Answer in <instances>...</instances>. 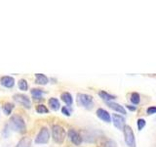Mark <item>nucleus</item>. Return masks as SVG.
Returning <instances> with one entry per match:
<instances>
[{"mask_svg": "<svg viewBox=\"0 0 156 147\" xmlns=\"http://www.w3.org/2000/svg\"><path fill=\"white\" fill-rule=\"evenodd\" d=\"M8 126L11 130H13L14 131L20 132V134H23L27 130V126L26 123H24V120L19 115L12 116L9 121Z\"/></svg>", "mask_w": 156, "mask_h": 147, "instance_id": "f257e3e1", "label": "nucleus"}, {"mask_svg": "<svg viewBox=\"0 0 156 147\" xmlns=\"http://www.w3.org/2000/svg\"><path fill=\"white\" fill-rule=\"evenodd\" d=\"M52 136H53L54 141H55L56 143L62 144V143H63V141L66 139V131L62 126L55 125L52 127Z\"/></svg>", "mask_w": 156, "mask_h": 147, "instance_id": "f03ea898", "label": "nucleus"}, {"mask_svg": "<svg viewBox=\"0 0 156 147\" xmlns=\"http://www.w3.org/2000/svg\"><path fill=\"white\" fill-rule=\"evenodd\" d=\"M123 134H124V137H125V142H126V144L128 145V147H136L134 131L130 126L126 125L124 126Z\"/></svg>", "mask_w": 156, "mask_h": 147, "instance_id": "7ed1b4c3", "label": "nucleus"}, {"mask_svg": "<svg viewBox=\"0 0 156 147\" xmlns=\"http://www.w3.org/2000/svg\"><path fill=\"white\" fill-rule=\"evenodd\" d=\"M49 138H50V132L47 127H42L39 131L35 138V143L36 144H46L49 142Z\"/></svg>", "mask_w": 156, "mask_h": 147, "instance_id": "20e7f679", "label": "nucleus"}, {"mask_svg": "<svg viewBox=\"0 0 156 147\" xmlns=\"http://www.w3.org/2000/svg\"><path fill=\"white\" fill-rule=\"evenodd\" d=\"M78 103L85 108H91L93 106V96L85 93H78L77 94Z\"/></svg>", "mask_w": 156, "mask_h": 147, "instance_id": "39448f33", "label": "nucleus"}, {"mask_svg": "<svg viewBox=\"0 0 156 147\" xmlns=\"http://www.w3.org/2000/svg\"><path fill=\"white\" fill-rule=\"evenodd\" d=\"M13 98L17 103L23 105V107L27 108V109H29V108L31 107V102H30L29 98L27 95H24V94H15L13 96Z\"/></svg>", "mask_w": 156, "mask_h": 147, "instance_id": "423d86ee", "label": "nucleus"}, {"mask_svg": "<svg viewBox=\"0 0 156 147\" xmlns=\"http://www.w3.org/2000/svg\"><path fill=\"white\" fill-rule=\"evenodd\" d=\"M67 134H68V137H69L70 141L72 142L73 144H75V145H80L81 144L82 137H81L80 134L77 130L70 129L69 130H68Z\"/></svg>", "mask_w": 156, "mask_h": 147, "instance_id": "0eeeda50", "label": "nucleus"}, {"mask_svg": "<svg viewBox=\"0 0 156 147\" xmlns=\"http://www.w3.org/2000/svg\"><path fill=\"white\" fill-rule=\"evenodd\" d=\"M112 122H113L114 126L120 130H123L124 126H126V122H125L124 118L120 115H117V114L112 115Z\"/></svg>", "mask_w": 156, "mask_h": 147, "instance_id": "6e6552de", "label": "nucleus"}, {"mask_svg": "<svg viewBox=\"0 0 156 147\" xmlns=\"http://www.w3.org/2000/svg\"><path fill=\"white\" fill-rule=\"evenodd\" d=\"M97 116L105 123H110V121H111V117H110L109 113L105 111V109H101V108L97 110Z\"/></svg>", "mask_w": 156, "mask_h": 147, "instance_id": "1a4fd4ad", "label": "nucleus"}, {"mask_svg": "<svg viewBox=\"0 0 156 147\" xmlns=\"http://www.w3.org/2000/svg\"><path fill=\"white\" fill-rule=\"evenodd\" d=\"M0 83H1V85L7 87V88H11L14 86L15 85V80L14 77H9V76H4L0 78Z\"/></svg>", "mask_w": 156, "mask_h": 147, "instance_id": "9d476101", "label": "nucleus"}, {"mask_svg": "<svg viewBox=\"0 0 156 147\" xmlns=\"http://www.w3.org/2000/svg\"><path fill=\"white\" fill-rule=\"evenodd\" d=\"M107 105H108V107L111 108L112 110H114L116 112H119V113H121V114H123V115H126L127 114L125 108L123 106H121L120 104H118V103H115V102H107Z\"/></svg>", "mask_w": 156, "mask_h": 147, "instance_id": "9b49d317", "label": "nucleus"}, {"mask_svg": "<svg viewBox=\"0 0 156 147\" xmlns=\"http://www.w3.org/2000/svg\"><path fill=\"white\" fill-rule=\"evenodd\" d=\"M48 81L49 80L45 75H43V74H35V82L38 83V85H45L48 83Z\"/></svg>", "mask_w": 156, "mask_h": 147, "instance_id": "f8f14e48", "label": "nucleus"}, {"mask_svg": "<svg viewBox=\"0 0 156 147\" xmlns=\"http://www.w3.org/2000/svg\"><path fill=\"white\" fill-rule=\"evenodd\" d=\"M31 138L28 136H24L18 142L16 147H30L31 146Z\"/></svg>", "mask_w": 156, "mask_h": 147, "instance_id": "ddd939ff", "label": "nucleus"}, {"mask_svg": "<svg viewBox=\"0 0 156 147\" xmlns=\"http://www.w3.org/2000/svg\"><path fill=\"white\" fill-rule=\"evenodd\" d=\"M61 98H62V100L65 102L67 106L72 105L73 99H72V96H71V94H70L69 92H63V93H62Z\"/></svg>", "mask_w": 156, "mask_h": 147, "instance_id": "4468645a", "label": "nucleus"}, {"mask_svg": "<svg viewBox=\"0 0 156 147\" xmlns=\"http://www.w3.org/2000/svg\"><path fill=\"white\" fill-rule=\"evenodd\" d=\"M48 103H49V106L51 107L52 110L58 111V109H60L61 104H60V101H58L57 98H55V97L50 98V99H49V101H48Z\"/></svg>", "mask_w": 156, "mask_h": 147, "instance_id": "2eb2a0df", "label": "nucleus"}, {"mask_svg": "<svg viewBox=\"0 0 156 147\" xmlns=\"http://www.w3.org/2000/svg\"><path fill=\"white\" fill-rule=\"evenodd\" d=\"M99 95L101 96V99L105 100L106 103L107 102H110L111 100H113V99H115V96L109 94V93H107L106 91H100L99 92Z\"/></svg>", "mask_w": 156, "mask_h": 147, "instance_id": "dca6fc26", "label": "nucleus"}, {"mask_svg": "<svg viewBox=\"0 0 156 147\" xmlns=\"http://www.w3.org/2000/svg\"><path fill=\"white\" fill-rule=\"evenodd\" d=\"M14 104H12V103H5V104L3 105L2 107V110L4 112V114L5 115H10L12 113L13 109H14Z\"/></svg>", "mask_w": 156, "mask_h": 147, "instance_id": "f3484780", "label": "nucleus"}, {"mask_svg": "<svg viewBox=\"0 0 156 147\" xmlns=\"http://www.w3.org/2000/svg\"><path fill=\"white\" fill-rule=\"evenodd\" d=\"M31 94L35 99H40L44 95V91L39 89V88H33V89H31Z\"/></svg>", "mask_w": 156, "mask_h": 147, "instance_id": "a211bd4d", "label": "nucleus"}, {"mask_svg": "<svg viewBox=\"0 0 156 147\" xmlns=\"http://www.w3.org/2000/svg\"><path fill=\"white\" fill-rule=\"evenodd\" d=\"M18 85H19V88L23 91H26L27 90L28 88V85H27V81L24 80V78H21L19 81H18Z\"/></svg>", "mask_w": 156, "mask_h": 147, "instance_id": "6ab92c4d", "label": "nucleus"}, {"mask_svg": "<svg viewBox=\"0 0 156 147\" xmlns=\"http://www.w3.org/2000/svg\"><path fill=\"white\" fill-rule=\"evenodd\" d=\"M140 101V94L136 92H133L131 94V102L133 103L135 105H138Z\"/></svg>", "mask_w": 156, "mask_h": 147, "instance_id": "aec40b11", "label": "nucleus"}, {"mask_svg": "<svg viewBox=\"0 0 156 147\" xmlns=\"http://www.w3.org/2000/svg\"><path fill=\"white\" fill-rule=\"evenodd\" d=\"M36 112L39 113V114H46V113L49 112V109L43 104H39L36 106Z\"/></svg>", "mask_w": 156, "mask_h": 147, "instance_id": "412c9836", "label": "nucleus"}, {"mask_svg": "<svg viewBox=\"0 0 156 147\" xmlns=\"http://www.w3.org/2000/svg\"><path fill=\"white\" fill-rule=\"evenodd\" d=\"M145 125H146V122L144 119H138V121H136V126H138V130H143L144 127L145 126Z\"/></svg>", "mask_w": 156, "mask_h": 147, "instance_id": "4be33fe9", "label": "nucleus"}, {"mask_svg": "<svg viewBox=\"0 0 156 147\" xmlns=\"http://www.w3.org/2000/svg\"><path fill=\"white\" fill-rule=\"evenodd\" d=\"M102 147H116V143L110 139H106L105 140L104 143H102Z\"/></svg>", "mask_w": 156, "mask_h": 147, "instance_id": "5701e85b", "label": "nucleus"}, {"mask_svg": "<svg viewBox=\"0 0 156 147\" xmlns=\"http://www.w3.org/2000/svg\"><path fill=\"white\" fill-rule=\"evenodd\" d=\"M62 113L63 115L67 116V117H69L70 114H71V112H70V110H69V108H68L67 106H63V107L62 108Z\"/></svg>", "mask_w": 156, "mask_h": 147, "instance_id": "b1692460", "label": "nucleus"}, {"mask_svg": "<svg viewBox=\"0 0 156 147\" xmlns=\"http://www.w3.org/2000/svg\"><path fill=\"white\" fill-rule=\"evenodd\" d=\"M146 113H147L148 115L156 114V106H150V107H148L147 110H146Z\"/></svg>", "mask_w": 156, "mask_h": 147, "instance_id": "393cba45", "label": "nucleus"}, {"mask_svg": "<svg viewBox=\"0 0 156 147\" xmlns=\"http://www.w3.org/2000/svg\"><path fill=\"white\" fill-rule=\"evenodd\" d=\"M8 127H9V126L7 125L6 126H5V129H4V130H3V135L5 136V137H8Z\"/></svg>", "mask_w": 156, "mask_h": 147, "instance_id": "a878e982", "label": "nucleus"}, {"mask_svg": "<svg viewBox=\"0 0 156 147\" xmlns=\"http://www.w3.org/2000/svg\"><path fill=\"white\" fill-rule=\"evenodd\" d=\"M126 107L128 108V109L130 110V111H136V107H133V106H130V105H126Z\"/></svg>", "mask_w": 156, "mask_h": 147, "instance_id": "bb28decb", "label": "nucleus"}]
</instances>
